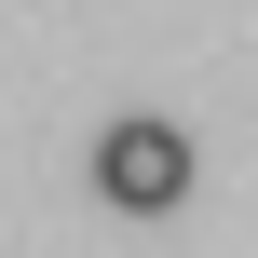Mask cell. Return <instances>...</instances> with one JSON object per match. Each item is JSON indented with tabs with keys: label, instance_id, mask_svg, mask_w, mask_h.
Masks as SVG:
<instances>
[{
	"label": "cell",
	"instance_id": "cell-1",
	"mask_svg": "<svg viewBox=\"0 0 258 258\" xmlns=\"http://www.w3.org/2000/svg\"><path fill=\"white\" fill-rule=\"evenodd\" d=\"M95 190H109L122 218H163V204L190 190V136H177L163 109H122V122L95 136Z\"/></svg>",
	"mask_w": 258,
	"mask_h": 258
}]
</instances>
